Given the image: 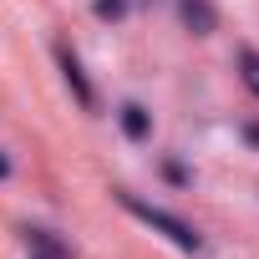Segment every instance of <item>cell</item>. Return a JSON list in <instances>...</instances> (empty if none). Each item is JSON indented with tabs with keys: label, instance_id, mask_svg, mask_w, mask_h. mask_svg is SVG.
Listing matches in <instances>:
<instances>
[{
	"label": "cell",
	"instance_id": "1",
	"mask_svg": "<svg viewBox=\"0 0 259 259\" xmlns=\"http://www.w3.org/2000/svg\"><path fill=\"white\" fill-rule=\"evenodd\" d=\"M117 203H122L127 213H133V219H143L148 229H158L163 239H173V244H178L183 254H198V249H203L198 229H193V224H183L178 213H168V208H158V203H143L138 193H117Z\"/></svg>",
	"mask_w": 259,
	"mask_h": 259
},
{
	"label": "cell",
	"instance_id": "2",
	"mask_svg": "<svg viewBox=\"0 0 259 259\" xmlns=\"http://www.w3.org/2000/svg\"><path fill=\"white\" fill-rule=\"evenodd\" d=\"M56 66H61V76H66L71 97H76L87 112H97V92H92V81H87V71H81V56H76L66 41H56Z\"/></svg>",
	"mask_w": 259,
	"mask_h": 259
},
{
	"label": "cell",
	"instance_id": "3",
	"mask_svg": "<svg viewBox=\"0 0 259 259\" xmlns=\"http://www.w3.org/2000/svg\"><path fill=\"white\" fill-rule=\"evenodd\" d=\"M178 21H183L193 36H213V26H219V11L208 6V0H178Z\"/></svg>",
	"mask_w": 259,
	"mask_h": 259
},
{
	"label": "cell",
	"instance_id": "4",
	"mask_svg": "<svg viewBox=\"0 0 259 259\" xmlns=\"http://www.w3.org/2000/svg\"><path fill=\"white\" fill-rule=\"evenodd\" d=\"M117 122H122V133L133 138V143H148V138H153V112H148L143 102H122Z\"/></svg>",
	"mask_w": 259,
	"mask_h": 259
},
{
	"label": "cell",
	"instance_id": "5",
	"mask_svg": "<svg viewBox=\"0 0 259 259\" xmlns=\"http://www.w3.org/2000/svg\"><path fill=\"white\" fill-rule=\"evenodd\" d=\"M26 249H36V254H51V259H71V249H66V244H56L46 229H26Z\"/></svg>",
	"mask_w": 259,
	"mask_h": 259
},
{
	"label": "cell",
	"instance_id": "6",
	"mask_svg": "<svg viewBox=\"0 0 259 259\" xmlns=\"http://www.w3.org/2000/svg\"><path fill=\"white\" fill-rule=\"evenodd\" d=\"M239 76H244V87L259 97V51H254V46H244V51H239Z\"/></svg>",
	"mask_w": 259,
	"mask_h": 259
},
{
	"label": "cell",
	"instance_id": "7",
	"mask_svg": "<svg viewBox=\"0 0 259 259\" xmlns=\"http://www.w3.org/2000/svg\"><path fill=\"white\" fill-rule=\"evenodd\" d=\"M92 11H97V21H107V26H117V21L127 16V0H92Z\"/></svg>",
	"mask_w": 259,
	"mask_h": 259
},
{
	"label": "cell",
	"instance_id": "8",
	"mask_svg": "<svg viewBox=\"0 0 259 259\" xmlns=\"http://www.w3.org/2000/svg\"><path fill=\"white\" fill-rule=\"evenodd\" d=\"M244 138H249V143L259 148V122H249V127H244Z\"/></svg>",
	"mask_w": 259,
	"mask_h": 259
},
{
	"label": "cell",
	"instance_id": "9",
	"mask_svg": "<svg viewBox=\"0 0 259 259\" xmlns=\"http://www.w3.org/2000/svg\"><path fill=\"white\" fill-rule=\"evenodd\" d=\"M0 178H11V158L6 153H0Z\"/></svg>",
	"mask_w": 259,
	"mask_h": 259
},
{
	"label": "cell",
	"instance_id": "10",
	"mask_svg": "<svg viewBox=\"0 0 259 259\" xmlns=\"http://www.w3.org/2000/svg\"><path fill=\"white\" fill-rule=\"evenodd\" d=\"M31 259H51V254H36V249H31Z\"/></svg>",
	"mask_w": 259,
	"mask_h": 259
}]
</instances>
